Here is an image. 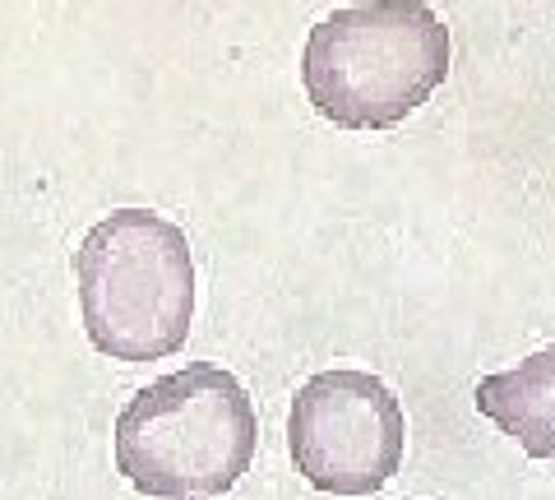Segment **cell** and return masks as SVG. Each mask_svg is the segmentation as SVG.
Segmentation results:
<instances>
[{
    "label": "cell",
    "mask_w": 555,
    "mask_h": 500,
    "mask_svg": "<svg viewBox=\"0 0 555 500\" xmlns=\"http://www.w3.org/2000/svg\"><path fill=\"white\" fill-rule=\"evenodd\" d=\"M477 408L505 436L524 445L528 459L555 454V343L524 357L514 371L477 381Z\"/></svg>",
    "instance_id": "obj_5"
},
{
    "label": "cell",
    "mask_w": 555,
    "mask_h": 500,
    "mask_svg": "<svg viewBox=\"0 0 555 500\" xmlns=\"http://www.w3.org/2000/svg\"><path fill=\"white\" fill-rule=\"evenodd\" d=\"M79 310L93 348L116 361H163L185 348L195 316V265L177 222L120 209L93 222L75 251Z\"/></svg>",
    "instance_id": "obj_3"
},
{
    "label": "cell",
    "mask_w": 555,
    "mask_h": 500,
    "mask_svg": "<svg viewBox=\"0 0 555 500\" xmlns=\"http://www.w3.org/2000/svg\"><path fill=\"white\" fill-rule=\"evenodd\" d=\"M449 75V28L426 0H361L320 20L306 38L301 84L324 120L389 130Z\"/></svg>",
    "instance_id": "obj_1"
},
{
    "label": "cell",
    "mask_w": 555,
    "mask_h": 500,
    "mask_svg": "<svg viewBox=\"0 0 555 500\" xmlns=\"http://www.w3.org/2000/svg\"><path fill=\"white\" fill-rule=\"evenodd\" d=\"M259 422L222 367L195 361L153 381L116 418V469L153 500H214L250 473Z\"/></svg>",
    "instance_id": "obj_2"
},
{
    "label": "cell",
    "mask_w": 555,
    "mask_h": 500,
    "mask_svg": "<svg viewBox=\"0 0 555 500\" xmlns=\"http://www.w3.org/2000/svg\"><path fill=\"white\" fill-rule=\"evenodd\" d=\"M408 422L393 389L371 371H320L297 389L287 445L297 473L328 496H371L403 463Z\"/></svg>",
    "instance_id": "obj_4"
}]
</instances>
